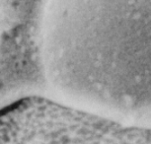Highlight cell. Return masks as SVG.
Wrapping results in <instances>:
<instances>
[{
  "label": "cell",
  "instance_id": "obj_2",
  "mask_svg": "<svg viewBox=\"0 0 151 144\" xmlns=\"http://www.w3.org/2000/svg\"><path fill=\"white\" fill-rule=\"evenodd\" d=\"M55 144H151V128L127 125L118 118L92 115Z\"/></svg>",
  "mask_w": 151,
  "mask_h": 144
},
{
  "label": "cell",
  "instance_id": "obj_1",
  "mask_svg": "<svg viewBox=\"0 0 151 144\" xmlns=\"http://www.w3.org/2000/svg\"><path fill=\"white\" fill-rule=\"evenodd\" d=\"M41 55L59 100L114 118L151 112V0H47Z\"/></svg>",
  "mask_w": 151,
  "mask_h": 144
}]
</instances>
